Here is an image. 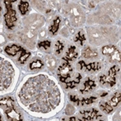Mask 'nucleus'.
Returning <instances> with one entry per match:
<instances>
[{
  "instance_id": "nucleus-22",
  "label": "nucleus",
  "mask_w": 121,
  "mask_h": 121,
  "mask_svg": "<svg viewBox=\"0 0 121 121\" xmlns=\"http://www.w3.org/2000/svg\"><path fill=\"white\" fill-rule=\"evenodd\" d=\"M74 41L79 42L80 44L83 45V44H84V42L85 41V37H84V33H83L82 32H78V34H77V36L74 38Z\"/></svg>"
},
{
  "instance_id": "nucleus-25",
  "label": "nucleus",
  "mask_w": 121,
  "mask_h": 121,
  "mask_svg": "<svg viewBox=\"0 0 121 121\" xmlns=\"http://www.w3.org/2000/svg\"><path fill=\"white\" fill-rule=\"evenodd\" d=\"M38 46H39V48L43 47L46 50V49L50 47V42L49 41V40H44V41H42V42H40V43H39Z\"/></svg>"
},
{
  "instance_id": "nucleus-29",
  "label": "nucleus",
  "mask_w": 121,
  "mask_h": 121,
  "mask_svg": "<svg viewBox=\"0 0 121 121\" xmlns=\"http://www.w3.org/2000/svg\"><path fill=\"white\" fill-rule=\"evenodd\" d=\"M78 64L80 65V68H81V69H83L84 67H85V63H84V60H80L79 62H78Z\"/></svg>"
},
{
  "instance_id": "nucleus-2",
  "label": "nucleus",
  "mask_w": 121,
  "mask_h": 121,
  "mask_svg": "<svg viewBox=\"0 0 121 121\" xmlns=\"http://www.w3.org/2000/svg\"><path fill=\"white\" fill-rule=\"evenodd\" d=\"M58 70H59V73H60L59 74L60 77H63V78H67L70 77V73L73 71V68H72L71 65H70L69 63L65 62L59 67Z\"/></svg>"
},
{
  "instance_id": "nucleus-13",
  "label": "nucleus",
  "mask_w": 121,
  "mask_h": 121,
  "mask_svg": "<svg viewBox=\"0 0 121 121\" xmlns=\"http://www.w3.org/2000/svg\"><path fill=\"white\" fill-rule=\"evenodd\" d=\"M28 6H29V4H28V3L26 2V1H21L20 2V4L18 5V8H19L22 15H25L27 12Z\"/></svg>"
},
{
  "instance_id": "nucleus-6",
  "label": "nucleus",
  "mask_w": 121,
  "mask_h": 121,
  "mask_svg": "<svg viewBox=\"0 0 121 121\" xmlns=\"http://www.w3.org/2000/svg\"><path fill=\"white\" fill-rule=\"evenodd\" d=\"M22 50H23V48H22L21 46L13 44V45H10V46H7L4 50L7 54L9 55V56H15L19 51L22 52Z\"/></svg>"
},
{
  "instance_id": "nucleus-3",
  "label": "nucleus",
  "mask_w": 121,
  "mask_h": 121,
  "mask_svg": "<svg viewBox=\"0 0 121 121\" xmlns=\"http://www.w3.org/2000/svg\"><path fill=\"white\" fill-rule=\"evenodd\" d=\"M81 114L84 117L83 120H95L102 116L95 109H92L91 111H82Z\"/></svg>"
},
{
  "instance_id": "nucleus-1",
  "label": "nucleus",
  "mask_w": 121,
  "mask_h": 121,
  "mask_svg": "<svg viewBox=\"0 0 121 121\" xmlns=\"http://www.w3.org/2000/svg\"><path fill=\"white\" fill-rule=\"evenodd\" d=\"M15 2V1H12V0H5L4 4L5 6H6L7 12L4 15V19H5V23H6V26H8L9 29L13 28L15 26V22H16V16H15V11L12 8V4Z\"/></svg>"
},
{
  "instance_id": "nucleus-31",
  "label": "nucleus",
  "mask_w": 121,
  "mask_h": 121,
  "mask_svg": "<svg viewBox=\"0 0 121 121\" xmlns=\"http://www.w3.org/2000/svg\"><path fill=\"white\" fill-rule=\"evenodd\" d=\"M107 95H108V93H103L101 96H102V97H104V96H106Z\"/></svg>"
},
{
  "instance_id": "nucleus-28",
  "label": "nucleus",
  "mask_w": 121,
  "mask_h": 121,
  "mask_svg": "<svg viewBox=\"0 0 121 121\" xmlns=\"http://www.w3.org/2000/svg\"><path fill=\"white\" fill-rule=\"evenodd\" d=\"M74 112V108L73 106H71V105H67V109H66V113H67V115H71L73 114Z\"/></svg>"
},
{
  "instance_id": "nucleus-26",
  "label": "nucleus",
  "mask_w": 121,
  "mask_h": 121,
  "mask_svg": "<svg viewBox=\"0 0 121 121\" xmlns=\"http://www.w3.org/2000/svg\"><path fill=\"white\" fill-rule=\"evenodd\" d=\"M69 98L72 102H74L77 105H80V100L78 98L77 95H69Z\"/></svg>"
},
{
  "instance_id": "nucleus-12",
  "label": "nucleus",
  "mask_w": 121,
  "mask_h": 121,
  "mask_svg": "<svg viewBox=\"0 0 121 121\" xmlns=\"http://www.w3.org/2000/svg\"><path fill=\"white\" fill-rule=\"evenodd\" d=\"M60 17H56V20H54V22H53V24H52L51 26L50 27V33H52L53 34H55V33L58 31L59 26H60Z\"/></svg>"
},
{
  "instance_id": "nucleus-19",
  "label": "nucleus",
  "mask_w": 121,
  "mask_h": 121,
  "mask_svg": "<svg viewBox=\"0 0 121 121\" xmlns=\"http://www.w3.org/2000/svg\"><path fill=\"white\" fill-rule=\"evenodd\" d=\"M100 108L102 109V111L106 112V113H109L111 112L112 110H113V108L108 103V102H104V103H101L100 104Z\"/></svg>"
},
{
  "instance_id": "nucleus-17",
  "label": "nucleus",
  "mask_w": 121,
  "mask_h": 121,
  "mask_svg": "<svg viewBox=\"0 0 121 121\" xmlns=\"http://www.w3.org/2000/svg\"><path fill=\"white\" fill-rule=\"evenodd\" d=\"M30 55H31L30 52L26 51V50H24L23 49L22 51V54H21V56H20V57H19V61L21 63H24L25 62V60H26V59L30 56Z\"/></svg>"
},
{
  "instance_id": "nucleus-15",
  "label": "nucleus",
  "mask_w": 121,
  "mask_h": 121,
  "mask_svg": "<svg viewBox=\"0 0 121 121\" xmlns=\"http://www.w3.org/2000/svg\"><path fill=\"white\" fill-rule=\"evenodd\" d=\"M81 78H82V76H81V74H78V77H77V78H76L75 80H72V81H69V82H66V83H67V88H69V89L74 88L76 84H79Z\"/></svg>"
},
{
  "instance_id": "nucleus-14",
  "label": "nucleus",
  "mask_w": 121,
  "mask_h": 121,
  "mask_svg": "<svg viewBox=\"0 0 121 121\" xmlns=\"http://www.w3.org/2000/svg\"><path fill=\"white\" fill-rule=\"evenodd\" d=\"M115 50H117V49H116V47L113 45L104 46V47L102 48V54L106 55V56H110Z\"/></svg>"
},
{
  "instance_id": "nucleus-30",
  "label": "nucleus",
  "mask_w": 121,
  "mask_h": 121,
  "mask_svg": "<svg viewBox=\"0 0 121 121\" xmlns=\"http://www.w3.org/2000/svg\"><path fill=\"white\" fill-rule=\"evenodd\" d=\"M69 120H71V121H79L80 119H77V118H75V117H72V118H70L69 119Z\"/></svg>"
},
{
  "instance_id": "nucleus-7",
  "label": "nucleus",
  "mask_w": 121,
  "mask_h": 121,
  "mask_svg": "<svg viewBox=\"0 0 121 121\" xmlns=\"http://www.w3.org/2000/svg\"><path fill=\"white\" fill-rule=\"evenodd\" d=\"M100 83L102 84H109L111 87L113 86L116 84V79L115 78H112L110 76H106V75H102L99 78Z\"/></svg>"
},
{
  "instance_id": "nucleus-27",
  "label": "nucleus",
  "mask_w": 121,
  "mask_h": 121,
  "mask_svg": "<svg viewBox=\"0 0 121 121\" xmlns=\"http://www.w3.org/2000/svg\"><path fill=\"white\" fill-rule=\"evenodd\" d=\"M47 63H48V66L50 67H53L56 66V60L54 58H52V57H50V58H47Z\"/></svg>"
},
{
  "instance_id": "nucleus-4",
  "label": "nucleus",
  "mask_w": 121,
  "mask_h": 121,
  "mask_svg": "<svg viewBox=\"0 0 121 121\" xmlns=\"http://www.w3.org/2000/svg\"><path fill=\"white\" fill-rule=\"evenodd\" d=\"M5 112H6L7 117L9 120H21V115L16 112L14 107L12 108H7L6 110H5Z\"/></svg>"
},
{
  "instance_id": "nucleus-20",
  "label": "nucleus",
  "mask_w": 121,
  "mask_h": 121,
  "mask_svg": "<svg viewBox=\"0 0 121 121\" xmlns=\"http://www.w3.org/2000/svg\"><path fill=\"white\" fill-rule=\"evenodd\" d=\"M109 56H110L111 61H114V60L120 61V52L118 50H115Z\"/></svg>"
},
{
  "instance_id": "nucleus-16",
  "label": "nucleus",
  "mask_w": 121,
  "mask_h": 121,
  "mask_svg": "<svg viewBox=\"0 0 121 121\" xmlns=\"http://www.w3.org/2000/svg\"><path fill=\"white\" fill-rule=\"evenodd\" d=\"M0 103H1V106L5 105L6 108H12V107H14L13 100L9 97H6V98H3V99H1Z\"/></svg>"
},
{
  "instance_id": "nucleus-21",
  "label": "nucleus",
  "mask_w": 121,
  "mask_h": 121,
  "mask_svg": "<svg viewBox=\"0 0 121 121\" xmlns=\"http://www.w3.org/2000/svg\"><path fill=\"white\" fill-rule=\"evenodd\" d=\"M96 100V97H94V96H91L89 98H84V99L80 100V105H89V104L93 103Z\"/></svg>"
},
{
  "instance_id": "nucleus-10",
  "label": "nucleus",
  "mask_w": 121,
  "mask_h": 121,
  "mask_svg": "<svg viewBox=\"0 0 121 121\" xmlns=\"http://www.w3.org/2000/svg\"><path fill=\"white\" fill-rule=\"evenodd\" d=\"M85 68L89 72H95L101 69L102 66H101V63L99 62H92L88 65H85Z\"/></svg>"
},
{
  "instance_id": "nucleus-11",
  "label": "nucleus",
  "mask_w": 121,
  "mask_h": 121,
  "mask_svg": "<svg viewBox=\"0 0 121 121\" xmlns=\"http://www.w3.org/2000/svg\"><path fill=\"white\" fill-rule=\"evenodd\" d=\"M120 100H121L120 93H119V92H118V93H116L114 95H113V96H112V98L110 100V102H108V103L109 104V105H110L112 108H114L115 107H116L117 105L119 103Z\"/></svg>"
},
{
  "instance_id": "nucleus-8",
  "label": "nucleus",
  "mask_w": 121,
  "mask_h": 121,
  "mask_svg": "<svg viewBox=\"0 0 121 121\" xmlns=\"http://www.w3.org/2000/svg\"><path fill=\"white\" fill-rule=\"evenodd\" d=\"M84 88L80 91H81V93H84V92H88V91H91L92 89H94L95 87V84L92 79H90V78H88V79L84 82Z\"/></svg>"
},
{
  "instance_id": "nucleus-9",
  "label": "nucleus",
  "mask_w": 121,
  "mask_h": 121,
  "mask_svg": "<svg viewBox=\"0 0 121 121\" xmlns=\"http://www.w3.org/2000/svg\"><path fill=\"white\" fill-rule=\"evenodd\" d=\"M82 56L84 58H94V57H96L97 56V53L95 51H93L90 47H87L85 50H84L82 54Z\"/></svg>"
},
{
  "instance_id": "nucleus-24",
  "label": "nucleus",
  "mask_w": 121,
  "mask_h": 121,
  "mask_svg": "<svg viewBox=\"0 0 121 121\" xmlns=\"http://www.w3.org/2000/svg\"><path fill=\"white\" fill-rule=\"evenodd\" d=\"M56 54H60L61 53V51L63 50V49H64V44H63V43H61V42L60 41V40H58V41L56 42Z\"/></svg>"
},
{
  "instance_id": "nucleus-32",
  "label": "nucleus",
  "mask_w": 121,
  "mask_h": 121,
  "mask_svg": "<svg viewBox=\"0 0 121 121\" xmlns=\"http://www.w3.org/2000/svg\"><path fill=\"white\" fill-rule=\"evenodd\" d=\"M50 11H51L50 9H48V10H46V13H49V12H50Z\"/></svg>"
},
{
  "instance_id": "nucleus-18",
  "label": "nucleus",
  "mask_w": 121,
  "mask_h": 121,
  "mask_svg": "<svg viewBox=\"0 0 121 121\" xmlns=\"http://www.w3.org/2000/svg\"><path fill=\"white\" fill-rule=\"evenodd\" d=\"M43 66V63L40 60H36L33 62L30 63V68L32 70L33 69H39V68H41Z\"/></svg>"
},
{
  "instance_id": "nucleus-5",
  "label": "nucleus",
  "mask_w": 121,
  "mask_h": 121,
  "mask_svg": "<svg viewBox=\"0 0 121 121\" xmlns=\"http://www.w3.org/2000/svg\"><path fill=\"white\" fill-rule=\"evenodd\" d=\"M78 57V53L75 52V47L74 46H70L66 53V57L63 58L65 60H73Z\"/></svg>"
},
{
  "instance_id": "nucleus-23",
  "label": "nucleus",
  "mask_w": 121,
  "mask_h": 121,
  "mask_svg": "<svg viewBox=\"0 0 121 121\" xmlns=\"http://www.w3.org/2000/svg\"><path fill=\"white\" fill-rule=\"evenodd\" d=\"M119 71V67H118V66H113V67H112L109 69V71H108V74L110 76V77H112V78H115L117 75V73Z\"/></svg>"
}]
</instances>
